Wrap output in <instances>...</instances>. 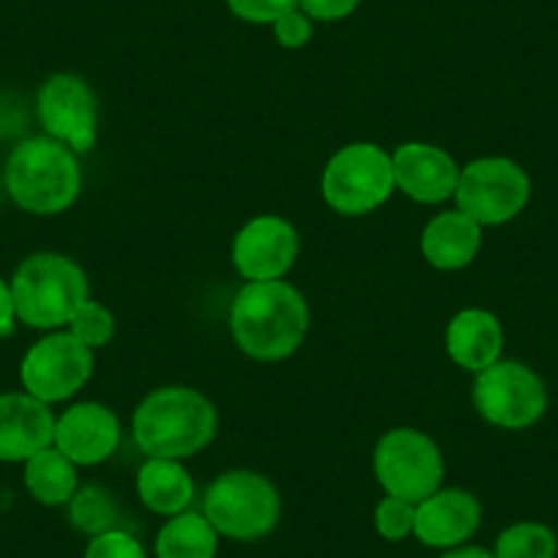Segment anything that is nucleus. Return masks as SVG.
Segmentation results:
<instances>
[{
    "mask_svg": "<svg viewBox=\"0 0 558 558\" xmlns=\"http://www.w3.org/2000/svg\"><path fill=\"white\" fill-rule=\"evenodd\" d=\"M219 534L203 512H181L159 529L154 553L157 558H217Z\"/></svg>",
    "mask_w": 558,
    "mask_h": 558,
    "instance_id": "21",
    "label": "nucleus"
},
{
    "mask_svg": "<svg viewBox=\"0 0 558 558\" xmlns=\"http://www.w3.org/2000/svg\"><path fill=\"white\" fill-rule=\"evenodd\" d=\"M56 413L28 391L0 395V463H25L52 447Z\"/></svg>",
    "mask_w": 558,
    "mask_h": 558,
    "instance_id": "16",
    "label": "nucleus"
},
{
    "mask_svg": "<svg viewBox=\"0 0 558 558\" xmlns=\"http://www.w3.org/2000/svg\"><path fill=\"white\" fill-rule=\"evenodd\" d=\"M137 496L154 514L173 518L192 507L195 482L181 460L148 458L137 471Z\"/></svg>",
    "mask_w": 558,
    "mask_h": 558,
    "instance_id": "19",
    "label": "nucleus"
},
{
    "mask_svg": "<svg viewBox=\"0 0 558 558\" xmlns=\"http://www.w3.org/2000/svg\"><path fill=\"white\" fill-rule=\"evenodd\" d=\"M496 558H556L558 539L550 525L536 523V520H520L498 534Z\"/></svg>",
    "mask_w": 558,
    "mask_h": 558,
    "instance_id": "23",
    "label": "nucleus"
},
{
    "mask_svg": "<svg viewBox=\"0 0 558 558\" xmlns=\"http://www.w3.org/2000/svg\"><path fill=\"white\" fill-rule=\"evenodd\" d=\"M23 465V482L34 501L45 504V507H66L74 493H77V465L66 454L58 452L56 447L41 449L39 454L25 460Z\"/></svg>",
    "mask_w": 558,
    "mask_h": 558,
    "instance_id": "20",
    "label": "nucleus"
},
{
    "mask_svg": "<svg viewBox=\"0 0 558 558\" xmlns=\"http://www.w3.org/2000/svg\"><path fill=\"white\" fill-rule=\"evenodd\" d=\"M422 255L438 271H460L471 266L482 250V225L460 208L436 214L422 230Z\"/></svg>",
    "mask_w": 558,
    "mask_h": 558,
    "instance_id": "18",
    "label": "nucleus"
},
{
    "mask_svg": "<svg viewBox=\"0 0 558 558\" xmlns=\"http://www.w3.org/2000/svg\"><path fill=\"white\" fill-rule=\"evenodd\" d=\"M235 20L250 25H274L282 14L299 7V0H225Z\"/></svg>",
    "mask_w": 558,
    "mask_h": 558,
    "instance_id": "27",
    "label": "nucleus"
},
{
    "mask_svg": "<svg viewBox=\"0 0 558 558\" xmlns=\"http://www.w3.org/2000/svg\"><path fill=\"white\" fill-rule=\"evenodd\" d=\"M121 444V418L101 402H74L56 416L52 447L66 454L74 465H99L116 454Z\"/></svg>",
    "mask_w": 558,
    "mask_h": 558,
    "instance_id": "13",
    "label": "nucleus"
},
{
    "mask_svg": "<svg viewBox=\"0 0 558 558\" xmlns=\"http://www.w3.org/2000/svg\"><path fill=\"white\" fill-rule=\"evenodd\" d=\"M217 427L214 402L190 386H159L132 416L134 444L146 458H195L217 438Z\"/></svg>",
    "mask_w": 558,
    "mask_h": 558,
    "instance_id": "2",
    "label": "nucleus"
},
{
    "mask_svg": "<svg viewBox=\"0 0 558 558\" xmlns=\"http://www.w3.org/2000/svg\"><path fill=\"white\" fill-rule=\"evenodd\" d=\"M9 282H12L17 320L28 329H63L90 299L83 266L58 252L28 255Z\"/></svg>",
    "mask_w": 558,
    "mask_h": 558,
    "instance_id": "4",
    "label": "nucleus"
},
{
    "mask_svg": "<svg viewBox=\"0 0 558 558\" xmlns=\"http://www.w3.org/2000/svg\"><path fill=\"white\" fill-rule=\"evenodd\" d=\"M83 558H148V553L146 547L140 545L137 536H132L123 529H116L94 536L88 547H85Z\"/></svg>",
    "mask_w": 558,
    "mask_h": 558,
    "instance_id": "26",
    "label": "nucleus"
},
{
    "mask_svg": "<svg viewBox=\"0 0 558 558\" xmlns=\"http://www.w3.org/2000/svg\"><path fill=\"white\" fill-rule=\"evenodd\" d=\"M471 400L487 425L501 430H529L547 411L545 380L514 359H498L476 373Z\"/></svg>",
    "mask_w": 558,
    "mask_h": 558,
    "instance_id": "8",
    "label": "nucleus"
},
{
    "mask_svg": "<svg viewBox=\"0 0 558 558\" xmlns=\"http://www.w3.org/2000/svg\"><path fill=\"white\" fill-rule=\"evenodd\" d=\"M359 7H362V0H299V9L313 23H340V20L351 17Z\"/></svg>",
    "mask_w": 558,
    "mask_h": 558,
    "instance_id": "29",
    "label": "nucleus"
},
{
    "mask_svg": "<svg viewBox=\"0 0 558 558\" xmlns=\"http://www.w3.org/2000/svg\"><path fill=\"white\" fill-rule=\"evenodd\" d=\"M3 192L7 190H3V170H0V197H3Z\"/></svg>",
    "mask_w": 558,
    "mask_h": 558,
    "instance_id": "32",
    "label": "nucleus"
},
{
    "mask_svg": "<svg viewBox=\"0 0 558 558\" xmlns=\"http://www.w3.org/2000/svg\"><path fill=\"white\" fill-rule=\"evenodd\" d=\"M36 116L47 137L58 140L74 154H88L96 146L99 101L80 74L58 72L47 77L36 94Z\"/></svg>",
    "mask_w": 558,
    "mask_h": 558,
    "instance_id": "11",
    "label": "nucleus"
},
{
    "mask_svg": "<svg viewBox=\"0 0 558 558\" xmlns=\"http://www.w3.org/2000/svg\"><path fill=\"white\" fill-rule=\"evenodd\" d=\"M531 201V179L514 159L482 157L460 168L454 206L482 228H498L523 214Z\"/></svg>",
    "mask_w": 558,
    "mask_h": 558,
    "instance_id": "9",
    "label": "nucleus"
},
{
    "mask_svg": "<svg viewBox=\"0 0 558 558\" xmlns=\"http://www.w3.org/2000/svg\"><path fill=\"white\" fill-rule=\"evenodd\" d=\"M391 168H395V186L405 192L411 201L436 206L454 197L460 179V165L444 148L433 143H402L391 154Z\"/></svg>",
    "mask_w": 558,
    "mask_h": 558,
    "instance_id": "14",
    "label": "nucleus"
},
{
    "mask_svg": "<svg viewBox=\"0 0 558 558\" xmlns=\"http://www.w3.org/2000/svg\"><path fill=\"white\" fill-rule=\"evenodd\" d=\"M66 518L74 531L85 536H99L105 531H116L121 520L116 496L101 485H80L72 501L66 504Z\"/></svg>",
    "mask_w": 558,
    "mask_h": 558,
    "instance_id": "22",
    "label": "nucleus"
},
{
    "mask_svg": "<svg viewBox=\"0 0 558 558\" xmlns=\"http://www.w3.org/2000/svg\"><path fill=\"white\" fill-rule=\"evenodd\" d=\"M94 375V351L72 331H50L28 348L20 364V380L36 400L56 405L83 389Z\"/></svg>",
    "mask_w": 558,
    "mask_h": 558,
    "instance_id": "10",
    "label": "nucleus"
},
{
    "mask_svg": "<svg viewBox=\"0 0 558 558\" xmlns=\"http://www.w3.org/2000/svg\"><path fill=\"white\" fill-rule=\"evenodd\" d=\"M482 525V504L463 487H438L433 496L416 504L413 536L436 550L465 545Z\"/></svg>",
    "mask_w": 558,
    "mask_h": 558,
    "instance_id": "15",
    "label": "nucleus"
},
{
    "mask_svg": "<svg viewBox=\"0 0 558 558\" xmlns=\"http://www.w3.org/2000/svg\"><path fill=\"white\" fill-rule=\"evenodd\" d=\"M373 471L386 496L418 504L441 487L444 454L427 433L416 427H391L373 449Z\"/></svg>",
    "mask_w": 558,
    "mask_h": 558,
    "instance_id": "7",
    "label": "nucleus"
},
{
    "mask_svg": "<svg viewBox=\"0 0 558 558\" xmlns=\"http://www.w3.org/2000/svg\"><path fill=\"white\" fill-rule=\"evenodd\" d=\"M203 514L225 539L257 542L279 525L282 498L268 476L250 469H233L219 474L206 487Z\"/></svg>",
    "mask_w": 558,
    "mask_h": 558,
    "instance_id": "5",
    "label": "nucleus"
},
{
    "mask_svg": "<svg viewBox=\"0 0 558 558\" xmlns=\"http://www.w3.org/2000/svg\"><path fill=\"white\" fill-rule=\"evenodd\" d=\"M17 326V310H14L12 282L0 277V337H12Z\"/></svg>",
    "mask_w": 558,
    "mask_h": 558,
    "instance_id": "30",
    "label": "nucleus"
},
{
    "mask_svg": "<svg viewBox=\"0 0 558 558\" xmlns=\"http://www.w3.org/2000/svg\"><path fill=\"white\" fill-rule=\"evenodd\" d=\"M441 558H496V556H493V550H487V547L460 545V547H452V550L444 553Z\"/></svg>",
    "mask_w": 558,
    "mask_h": 558,
    "instance_id": "31",
    "label": "nucleus"
},
{
    "mask_svg": "<svg viewBox=\"0 0 558 558\" xmlns=\"http://www.w3.org/2000/svg\"><path fill=\"white\" fill-rule=\"evenodd\" d=\"M389 151L375 143H348L331 154L320 175V192L331 211L342 217H367L395 192Z\"/></svg>",
    "mask_w": 558,
    "mask_h": 558,
    "instance_id": "6",
    "label": "nucleus"
},
{
    "mask_svg": "<svg viewBox=\"0 0 558 558\" xmlns=\"http://www.w3.org/2000/svg\"><path fill=\"white\" fill-rule=\"evenodd\" d=\"M299 246L302 241L288 219L277 214H260L235 233L230 257L235 271L246 282H268V279H282L291 271L299 257Z\"/></svg>",
    "mask_w": 558,
    "mask_h": 558,
    "instance_id": "12",
    "label": "nucleus"
},
{
    "mask_svg": "<svg viewBox=\"0 0 558 558\" xmlns=\"http://www.w3.org/2000/svg\"><path fill=\"white\" fill-rule=\"evenodd\" d=\"M307 331V299L286 279L246 282L230 304V335L239 351L255 362L291 359Z\"/></svg>",
    "mask_w": 558,
    "mask_h": 558,
    "instance_id": "1",
    "label": "nucleus"
},
{
    "mask_svg": "<svg viewBox=\"0 0 558 558\" xmlns=\"http://www.w3.org/2000/svg\"><path fill=\"white\" fill-rule=\"evenodd\" d=\"M3 190L14 206L36 217L63 214L83 192L77 154L47 134L20 140L3 168Z\"/></svg>",
    "mask_w": 558,
    "mask_h": 558,
    "instance_id": "3",
    "label": "nucleus"
},
{
    "mask_svg": "<svg viewBox=\"0 0 558 558\" xmlns=\"http://www.w3.org/2000/svg\"><path fill=\"white\" fill-rule=\"evenodd\" d=\"M413 523H416V504L405 501V498L386 496L375 507V531L386 542L408 539L413 534Z\"/></svg>",
    "mask_w": 558,
    "mask_h": 558,
    "instance_id": "25",
    "label": "nucleus"
},
{
    "mask_svg": "<svg viewBox=\"0 0 558 558\" xmlns=\"http://www.w3.org/2000/svg\"><path fill=\"white\" fill-rule=\"evenodd\" d=\"M69 331H72L83 345H88L90 351H99V348L110 345V340L116 337V318H112V313L105 304L90 302L88 299V302L74 313V318L69 320Z\"/></svg>",
    "mask_w": 558,
    "mask_h": 558,
    "instance_id": "24",
    "label": "nucleus"
},
{
    "mask_svg": "<svg viewBox=\"0 0 558 558\" xmlns=\"http://www.w3.org/2000/svg\"><path fill=\"white\" fill-rule=\"evenodd\" d=\"M271 31L279 47H286V50H302V47L310 45L315 28H313V20L296 7L288 14H282V17L271 25Z\"/></svg>",
    "mask_w": 558,
    "mask_h": 558,
    "instance_id": "28",
    "label": "nucleus"
},
{
    "mask_svg": "<svg viewBox=\"0 0 558 558\" xmlns=\"http://www.w3.org/2000/svg\"><path fill=\"white\" fill-rule=\"evenodd\" d=\"M449 359L465 373H482L496 364L504 353V326L490 310H460L444 335Z\"/></svg>",
    "mask_w": 558,
    "mask_h": 558,
    "instance_id": "17",
    "label": "nucleus"
}]
</instances>
